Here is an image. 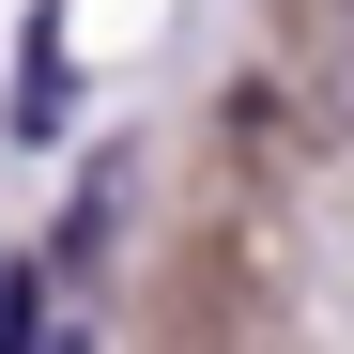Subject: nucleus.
I'll use <instances>...</instances> for the list:
<instances>
[{"instance_id": "obj_1", "label": "nucleus", "mask_w": 354, "mask_h": 354, "mask_svg": "<svg viewBox=\"0 0 354 354\" xmlns=\"http://www.w3.org/2000/svg\"><path fill=\"white\" fill-rule=\"evenodd\" d=\"M0 354H93V339H77L62 308H46V277H31V262L0 277Z\"/></svg>"}]
</instances>
